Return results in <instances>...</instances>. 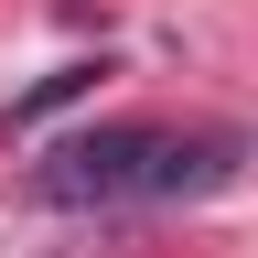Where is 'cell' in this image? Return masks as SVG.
<instances>
[{
    "label": "cell",
    "mask_w": 258,
    "mask_h": 258,
    "mask_svg": "<svg viewBox=\"0 0 258 258\" xmlns=\"http://www.w3.org/2000/svg\"><path fill=\"white\" fill-rule=\"evenodd\" d=\"M86 76H108V64H64V76H43V86H32V97H22V118H43V108H64V97H76Z\"/></svg>",
    "instance_id": "obj_2"
},
{
    "label": "cell",
    "mask_w": 258,
    "mask_h": 258,
    "mask_svg": "<svg viewBox=\"0 0 258 258\" xmlns=\"http://www.w3.org/2000/svg\"><path fill=\"white\" fill-rule=\"evenodd\" d=\"M247 172L237 129H161V118H108L76 129L32 161V205L43 215H129V205H205Z\"/></svg>",
    "instance_id": "obj_1"
}]
</instances>
